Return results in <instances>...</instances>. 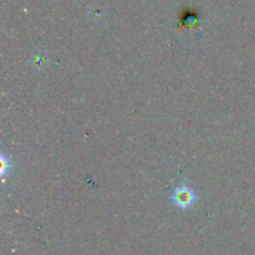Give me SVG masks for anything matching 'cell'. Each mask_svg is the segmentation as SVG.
Instances as JSON below:
<instances>
[{
	"label": "cell",
	"instance_id": "cell-1",
	"mask_svg": "<svg viewBox=\"0 0 255 255\" xmlns=\"http://www.w3.org/2000/svg\"><path fill=\"white\" fill-rule=\"evenodd\" d=\"M197 199H198V197H197L196 192L192 188H189L187 184L178 186L174 189L173 193L169 196V201L173 203V206L182 209V211L191 209L196 204Z\"/></svg>",
	"mask_w": 255,
	"mask_h": 255
},
{
	"label": "cell",
	"instance_id": "cell-2",
	"mask_svg": "<svg viewBox=\"0 0 255 255\" xmlns=\"http://www.w3.org/2000/svg\"><path fill=\"white\" fill-rule=\"evenodd\" d=\"M0 162H1V176H5L7 172V169L10 168V161H7L6 157H5L4 154H1Z\"/></svg>",
	"mask_w": 255,
	"mask_h": 255
}]
</instances>
